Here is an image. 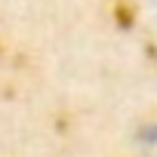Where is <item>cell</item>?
Returning <instances> with one entry per match:
<instances>
[{
    "instance_id": "obj_1",
    "label": "cell",
    "mask_w": 157,
    "mask_h": 157,
    "mask_svg": "<svg viewBox=\"0 0 157 157\" xmlns=\"http://www.w3.org/2000/svg\"><path fill=\"white\" fill-rule=\"evenodd\" d=\"M139 142H142V145H154V148H157V123L145 126V129L139 132Z\"/></svg>"
}]
</instances>
